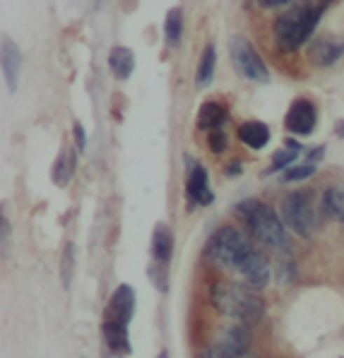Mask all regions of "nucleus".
Returning <instances> with one entry per match:
<instances>
[{
	"label": "nucleus",
	"mask_w": 344,
	"mask_h": 358,
	"mask_svg": "<svg viewBox=\"0 0 344 358\" xmlns=\"http://www.w3.org/2000/svg\"><path fill=\"white\" fill-rule=\"evenodd\" d=\"M209 301H212L214 310L224 317H231L238 324L253 327L263 320L265 306L260 296H255L253 289L236 282H214L209 289Z\"/></svg>",
	"instance_id": "1"
},
{
	"label": "nucleus",
	"mask_w": 344,
	"mask_h": 358,
	"mask_svg": "<svg viewBox=\"0 0 344 358\" xmlns=\"http://www.w3.org/2000/svg\"><path fill=\"white\" fill-rule=\"evenodd\" d=\"M236 214H241L253 241H258L260 245L270 248L275 252L289 250L291 241L284 229V222L277 217V212L270 205H263L258 200H246L241 205H236Z\"/></svg>",
	"instance_id": "2"
},
{
	"label": "nucleus",
	"mask_w": 344,
	"mask_h": 358,
	"mask_svg": "<svg viewBox=\"0 0 344 358\" xmlns=\"http://www.w3.org/2000/svg\"><path fill=\"white\" fill-rule=\"evenodd\" d=\"M325 13V3H298L275 22V43L282 51H296L313 36Z\"/></svg>",
	"instance_id": "3"
},
{
	"label": "nucleus",
	"mask_w": 344,
	"mask_h": 358,
	"mask_svg": "<svg viewBox=\"0 0 344 358\" xmlns=\"http://www.w3.org/2000/svg\"><path fill=\"white\" fill-rule=\"evenodd\" d=\"M253 250L246 234H241L236 227H221L209 236L205 255L212 264L224 269H238V264L246 260V255Z\"/></svg>",
	"instance_id": "4"
},
{
	"label": "nucleus",
	"mask_w": 344,
	"mask_h": 358,
	"mask_svg": "<svg viewBox=\"0 0 344 358\" xmlns=\"http://www.w3.org/2000/svg\"><path fill=\"white\" fill-rule=\"evenodd\" d=\"M282 214H284V224L289 227L294 234H298L301 238H310L318 229V214H315L313 200H310L308 190H298L291 192L284 200V207H282Z\"/></svg>",
	"instance_id": "5"
},
{
	"label": "nucleus",
	"mask_w": 344,
	"mask_h": 358,
	"mask_svg": "<svg viewBox=\"0 0 344 358\" xmlns=\"http://www.w3.org/2000/svg\"><path fill=\"white\" fill-rule=\"evenodd\" d=\"M229 56L234 68L241 73L246 80L258 82V85H268L270 82V70L265 65V60L260 58V53L253 48V43L246 36L236 34L229 41Z\"/></svg>",
	"instance_id": "6"
},
{
	"label": "nucleus",
	"mask_w": 344,
	"mask_h": 358,
	"mask_svg": "<svg viewBox=\"0 0 344 358\" xmlns=\"http://www.w3.org/2000/svg\"><path fill=\"white\" fill-rule=\"evenodd\" d=\"M135 289L128 284H121L111 296L106 310H104V322H116V324H130L132 315H135Z\"/></svg>",
	"instance_id": "7"
},
{
	"label": "nucleus",
	"mask_w": 344,
	"mask_h": 358,
	"mask_svg": "<svg viewBox=\"0 0 344 358\" xmlns=\"http://www.w3.org/2000/svg\"><path fill=\"white\" fill-rule=\"evenodd\" d=\"M315 123H318V111H315V103L310 99H296L284 118L287 130L298 137L310 135L315 130Z\"/></svg>",
	"instance_id": "8"
},
{
	"label": "nucleus",
	"mask_w": 344,
	"mask_h": 358,
	"mask_svg": "<svg viewBox=\"0 0 344 358\" xmlns=\"http://www.w3.org/2000/svg\"><path fill=\"white\" fill-rule=\"evenodd\" d=\"M236 272H241L243 282L251 286V289H265V286L270 284V277H272V264L263 252L253 248V250L246 255V260L238 264Z\"/></svg>",
	"instance_id": "9"
},
{
	"label": "nucleus",
	"mask_w": 344,
	"mask_h": 358,
	"mask_svg": "<svg viewBox=\"0 0 344 358\" xmlns=\"http://www.w3.org/2000/svg\"><path fill=\"white\" fill-rule=\"evenodd\" d=\"M186 195L193 205H212L214 202V192L209 188L207 180V171H205L202 164H193L188 162V176H186Z\"/></svg>",
	"instance_id": "10"
},
{
	"label": "nucleus",
	"mask_w": 344,
	"mask_h": 358,
	"mask_svg": "<svg viewBox=\"0 0 344 358\" xmlns=\"http://www.w3.org/2000/svg\"><path fill=\"white\" fill-rule=\"evenodd\" d=\"M212 341L214 344H219L226 354H231L234 358H241L248 351V346H251V327L238 324V322L226 324V327L219 329L217 337H214Z\"/></svg>",
	"instance_id": "11"
},
{
	"label": "nucleus",
	"mask_w": 344,
	"mask_h": 358,
	"mask_svg": "<svg viewBox=\"0 0 344 358\" xmlns=\"http://www.w3.org/2000/svg\"><path fill=\"white\" fill-rule=\"evenodd\" d=\"M344 53V41L342 38H335V36H323L313 43L310 48V60L320 68H330L335 60H340Z\"/></svg>",
	"instance_id": "12"
},
{
	"label": "nucleus",
	"mask_w": 344,
	"mask_h": 358,
	"mask_svg": "<svg viewBox=\"0 0 344 358\" xmlns=\"http://www.w3.org/2000/svg\"><path fill=\"white\" fill-rule=\"evenodd\" d=\"M22 73V53L15 41H3V75L8 82V90L15 92Z\"/></svg>",
	"instance_id": "13"
},
{
	"label": "nucleus",
	"mask_w": 344,
	"mask_h": 358,
	"mask_svg": "<svg viewBox=\"0 0 344 358\" xmlns=\"http://www.w3.org/2000/svg\"><path fill=\"white\" fill-rule=\"evenodd\" d=\"M102 334H104V344L111 354L116 356H128L130 354V337H128V327L125 324H116V322H104L102 324Z\"/></svg>",
	"instance_id": "14"
},
{
	"label": "nucleus",
	"mask_w": 344,
	"mask_h": 358,
	"mask_svg": "<svg viewBox=\"0 0 344 358\" xmlns=\"http://www.w3.org/2000/svg\"><path fill=\"white\" fill-rule=\"evenodd\" d=\"M226 123V106L221 101H205L198 108V128L200 130H221V125Z\"/></svg>",
	"instance_id": "15"
},
{
	"label": "nucleus",
	"mask_w": 344,
	"mask_h": 358,
	"mask_svg": "<svg viewBox=\"0 0 344 358\" xmlns=\"http://www.w3.org/2000/svg\"><path fill=\"white\" fill-rule=\"evenodd\" d=\"M238 140L246 147H251V150H263L270 142V128L265 123H260V120H246L238 128Z\"/></svg>",
	"instance_id": "16"
},
{
	"label": "nucleus",
	"mask_w": 344,
	"mask_h": 358,
	"mask_svg": "<svg viewBox=\"0 0 344 358\" xmlns=\"http://www.w3.org/2000/svg\"><path fill=\"white\" fill-rule=\"evenodd\" d=\"M174 252V234L166 224H157L154 227V234H152V257L154 262L159 264H166Z\"/></svg>",
	"instance_id": "17"
},
{
	"label": "nucleus",
	"mask_w": 344,
	"mask_h": 358,
	"mask_svg": "<svg viewBox=\"0 0 344 358\" xmlns=\"http://www.w3.org/2000/svg\"><path fill=\"white\" fill-rule=\"evenodd\" d=\"M109 68L113 73L116 80H128L135 70V56H132L130 48L125 46H116L109 53Z\"/></svg>",
	"instance_id": "18"
},
{
	"label": "nucleus",
	"mask_w": 344,
	"mask_h": 358,
	"mask_svg": "<svg viewBox=\"0 0 344 358\" xmlns=\"http://www.w3.org/2000/svg\"><path fill=\"white\" fill-rule=\"evenodd\" d=\"M320 209L325 217L344 222V188H327L320 197Z\"/></svg>",
	"instance_id": "19"
},
{
	"label": "nucleus",
	"mask_w": 344,
	"mask_h": 358,
	"mask_svg": "<svg viewBox=\"0 0 344 358\" xmlns=\"http://www.w3.org/2000/svg\"><path fill=\"white\" fill-rule=\"evenodd\" d=\"M303 152V147L298 145L296 140H291V137H287L284 140V147L282 150L275 152V157H272V164H270V173H275V171H282V169H291L289 164L296 162L298 154Z\"/></svg>",
	"instance_id": "20"
},
{
	"label": "nucleus",
	"mask_w": 344,
	"mask_h": 358,
	"mask_svg": "<svg viewBox=\"0 0 344 358\" xmlns=\"http://www.w3.org/2000/svg\"><path fill=\"white\" fill-rule=\"evenodd\" d=\"M214 68H217V53H214V46H205L202 56H200V63H198V75H195V85L198 87H205L212 82L214 77Z\"/></svg>",
	"instance_id": "21"
},
{
	"label": "nucleus",
	"mask_w": 344,
	"mask_h": 358,
	"mask_svg": "<svg viewBox=\"0 0 344 358\" xmlns=\"http://www.w3.org/2000/svg\"><path fill=\"white\" fill-rule=\"evenodd\" d=\"M164 36L169 41V46H179L183 36V13L181 8H174L164 20Z\"/></svg>",
	"instance_id": "22"
},
{
	"label": "nucleus",
	"mask_w": 344,
	"mask_h": 358,
	"mask_svg": "<svg viewBox=\"0 0 344 358\" xmlns=\"http://www.w3.org/2000/svg\"><path fill=\"white\" fill-rule=\"evenodd\" d=\"M73 171H75V154H68V157L63 154V157L58 159V164H55V169H53L55 183L65 185L70 180V176H73Z\"/></svg>",
	"instance_id": "23"
},
{
	"label": "nucleus",
	"mask_w": 344,
	"mask_h": 358,
	"mask_svg": "<svg viewBox=\"0 0 344 358\" xmlns=\"http://www.w3.org/2000/svg\"><path fill=\"white\" fill-rule=\"evenodd\" d=\"M275 272H277V282H280V284L294 282V277H296V267H294V260H291L289 255H280Z\"/></svg>",
	"instance_id": "24"
},
{
	"label": "nucleus",
	"mask_w": 344,
	"mask_h": 358,
	"mask_svg": "<svg viewBox=\"0 0 344 358\" xmlns=\"http://www.w3.org/2000/svg\"><path fill=\"white\" fill-rule=\"evenodd\" d=\"M73 262H75V245L68 243L63 252V262H60V277H63V286L68 289L70 279H73Z\"/></svg>",
	"instance_id": "25"
},
{
	"label": "nucleus",
	"mask_w": 344,
	"mask_h": 358,
	"mask_svg": "<svg viewBox=\"0 0 344 358\" xmlns=\"http://www.w3.org/2000/svg\"><path fill=\"white\" fill-rule=\"evenodd\" d=\"M313 173H315V166H308V164H298V166L287 169L282 178H284L287 183H296V180L310 178V176H313Z\"/></svg>",
	"instance_id": "26"
},
{
	"label": "nucleus",
	"mask_w": 344,
	"mask_h": 358,
	"mask_svg": "<svg viewBox=\"0 0 344 358\" xmlns=\"http://www.w3.org/2000/svg\"><path fill=\"white\" fill-rule=\"evenodd\" d=\"M207 142H209V150H212L214 154H221V152L226 150V135H224V132H221V130L209 132Z\"/></svg>",
	"instance_id": "27"
},
{
	"label": "nucleus",
	"mask_w": 344,
	"mask_h": 358,
	"mask_svg": "<svg viewBox=\"0 0 344 358\" xmlns=\"http://www.w3.org/2000/svg\"><path fill=\"white\" fill-rule=\"evenodd\" d=\"M200 358H234V356H231V354H226V351L221 349L219 344H214V341H212V344H209V346H205V349L200 351Z\"/></svg>",
	"instance_id": "28"
},
{
	"label": "nucleus",
	"mask_w": 344,
	"mask_h": 358,
	"mask_svg": "<svg viewBox=\"0 0 344 358\" xmlns=\"http://www.w3.org/2000/svg\"><path fill=\"white\" fill-rule=\"evenodd\" d=\"M73 135H75V142H77V152H85L87 150V137H85V128H82V123L73 125Z\"/></svg>",
	"instance_id": "29"
},
{
	"label": "nucleus",
	"mask_w": 344,
	"mask_h": 358,
	"mask_svg": "<svg viewBox=\"0 0 344 358\" xmlns=\"http://www.w3.org/2000/svg\"><path fill=\"white\" fill-rule=\"evenodd\" d=\"M323 154H325V147H315V150H310L306 154V164H308V166H315V164L323 159Z\"/></svg>",
	"instance_id": "30"
},
{
	"label": "nucleus",
	"mask_w": 344,
	"mask_h": 358,
	"mask_svg": "<svg viewBox=\"0 0 344 358\" xmlns=\"http://www.w3.org/2000/svg\"><path fill=\"white\" fill-rule=\"evenodd\" d=\"M263 8H280V5H289V0H263Z\"/></svg>",
	"instance_id": "31"
},
{
	"label": "nucleus",
	"mask_w": 344,
	"mask_h": 358,
	"mask_svg": "<svg viewBox=\"0 0 344 358\" xmlns=\"http://www.w3.org/2000/svg\"><path fill=\"white\" fill-rule=\"evenodd\" d=\"M241 171H243V166L238 162H234V164H229V166H226V173H229V176H236V173H241Z\"/></svg>",
	"instance_id": "32"
},
{
	"label": "nucleus",
	"mask_w": 344,
	"mask_h": 358,
	"mask_svg": "<svg viewBox=\"0 0 344 358\" xmlns=\"http://www.w3.org/2000/svg\"><path fill=\"white\" fill-rule=\"evenodd\" d=\"M335 132H337V137H344V120H340V123L335 125Z\"/></svg>",
	"instance_id": "33"
},
{
	"label": "nucleus",
	"mask_w": 344,
	"mask_h": 358,
	"mask_svg": "<svg viewBox=\"0 0 344 358\" xmlns=\"http://www.w3.org/2000/svg\"><path fill=\"white\" fill-rule=\"evenodd\" d=\"M157 358H169V354H166V351H162V354H159Z\"/></svg>",
	"instance_id": "34"
}]
</instances>
